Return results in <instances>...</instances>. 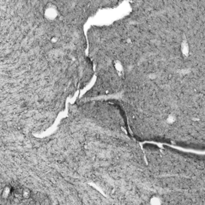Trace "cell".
Segmentation results:
<instances>
[{"label":"cell","mask_w":205,"mask_h":205,"mask_svg":"<svg viewBox=\"0 0 205 205\" xmlns=\"http://www.w3.org/2000/svg\"><path fill=\"white\" fill-rule=\"evenodd\" d=\"M31 196V191L28 188H23V191H22V197L24 198V199H29Z\"/></svg>","instance_id":"6da1fadb"}]
</instances>
